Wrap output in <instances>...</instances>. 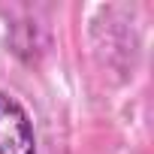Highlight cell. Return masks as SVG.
Segmentation results:
<instances>
[{
	"label": "cell",
	"mask_w": 154,
	"mask_h": 154,
	"mask_svg": "<svg viewBox=\"0 0 154 154\" xmlns=\"http://www.w3.org/2000/svg\"><path fill=\"white\" fill-rule=\"evenodd\" d=\"M0 154H36L33 121L6 91H0Z\"/></svg>",
	"instance_id": "cell-1"
}]
</instances>
